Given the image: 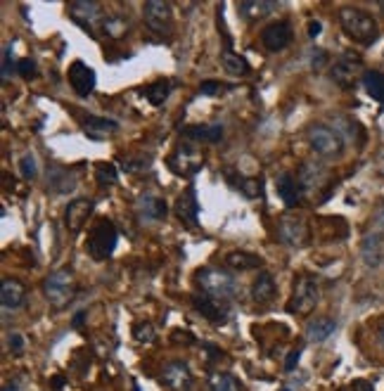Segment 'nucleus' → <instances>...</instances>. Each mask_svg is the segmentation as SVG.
Masks as SVG:
<instances>
[{"label": "nucleus", "mask_w": 384, "mask_h": 391, "mask_svg": "<svg viewBox=\"0 0 384 391\" xmlns=\"http://www.w3.org/2000/svg\"><path fill=\"white\" fill-rule=\"evenodd\" d=\"M340 24H342L344 34H347L354 43L363 45V48L373 45L377 38H380V26H377V19L366 10L342 8L340 10Z\"/></svg>", "instance_id": "nucleus-1"}, {"label": "nucleus", "mask_w": 384, "mask_h": 391, "mask_svg": "<svg viewBox=\"0 0 384 391\" xmlns=\"http://www.w3.org/2000/svg\"><path fill=\"white\" fill-rule=\"evenodd\" d=\"M194 283H197V287L202 290V294L223 299V302L235 297V292H237L235 275L225 268H216V266H206V268L194 273Z\"/></svg>", "instance_id": "nucleus-2"}, {"label": "nucleus", "mask_w": 384, "mask_h": 391, "mask_svg": "<svg viewBox=\"0 0 384 391\" xmlns=\"http://www.w3.org/2000/svg\"><path fill=\"white\" fill-rule=\"evenodd\" d=\"M116 240H119L116 225L112 223V221L100 218L88 230V240H86L88 256L95 259V261H107L114 254V249H116Z\"/></svg>", "instance_id": "nucleus-3"}, {"label": "nucleus", "mask_w": 384, "mask_h": 391, "mask_svg": "<svg viewBox=\"0 0 384 391\" xmlns=\"http://www.w3.org/2000/svg\"><path fill=\"white\" fill-rule=\"evenodd\" d=\"M43 294L48 299L50 306L55 309H64L69 306V302L76 294V283H74V273L67 268L53 271L43 283Z\"/></svg>", "instance_id": "nucleus-4"}, {"label": "nucleus", "mask_w": 384, "mask_h": 391, "mask_svg": "<svg viewBox=\"0 0 384 391\" xmlns=\"http://www.w3.org/2000/svg\"><path fill=\"white\" fill-rule=\"evenodd\" d=\"M318 297H321V292H318V280L314 275L302 273V275L295 278V287H292V299L287 304V311L297 313V316H309V313L316 309Z\"/></svg>", "instance_id": "nucleus-5"}, {"label": "nucleus", "mask_w": 384, "mask_h": 391, "mask_svg": "<svg viewBox=\"0 0 384 391\" xmlns=\"http://www.w3.org/2000/svg\"><path fill=\"white\" fill-rule=\"evenodd\" d=\"M309 145L323 159H337L344 152L342 135L335 128L325 126V123H316V126L309 128Z\"/></svg>", "instance_id": "nucleus-6"}, {"label": "nucleus", "mask_w": 384, "mask_h": 391, "mask_svg": "<svg viewBox=\"0 0 384 391\" xmlns=\"http://www.w3.org/2000/svg\"><path fill=\"white\" fill-rule=\"evenodd\" d=\"M366 76L363 74V62L361 57L351 55V52H344V55L330 67V78L344 90L356 88V83Z\"/></svg>", "instance_id": "nucleus-7"}, {"label": "nucleus", "mask_w": 384, "mask_h": 391, "mask_svg": "<svg viewBox=\"0 0 384 391\" xmlns=\"http://www.w3.org/2000/svg\"><path fill=\"white\" fill-rule=\"evenodd\" d=\"M278 240L285 247H292V249H302V247L309 244L311 240V230L309 225L304 223V218L299 216H283L278 221Z\"/></svg>", "instance_id": "nucleus-8"}, {"label": "nucleus", "mask_w": 384, "mask_h": 391, "mask_svg": "<svg viewBox=\"0 0 384 391\" xmlns=\"http://www.w3.org/2000/svg\"><path fill=\"white\" fill-rule=\"evenodd\" d=\"M69 15L83 31H88L90 36H95L97 29L105 22L102 5L93 3V0H76V3H69Z\"/></svg>", "instance_id": "nucleus-9"}, {"label": "nucleus", "mask_w": 384, "mask_h": 391, "mask_svg": "<svg viewBox=\"0 0 384 391\" xmlns=\"http://www.w3.org/2000/svg\"><path fill=\"white\" fill-rule=\"evenodd\" d=\"M142 15H145V24L152 34H171V24H173V12L171 3L166 0H147L142 5Z\"/></svg>", "instance_id": "nucleus-10"}, {"label": "nucleus", "mask_w": 384, "mask_h": 391, "mask_svg": "<svg viewBox=\"0 0 384 391\" xmlns=\"http://www.w3.org/2000/svg\"><path fill=\"white\" fill-rule=\"evenodd\" d=\"M202 164H204V154L192 145L175 147V152L171 154V159H168L171 171L178 175H194L202 168Z\"/></svg>", "instance_id": "nucleus-11"}, {"label": "nucleus", "mask_w": 384, "mask_h": 391, "mask_svg": "<svg viewBox=\"0 0 384 391\" xmlns=\"http://www.w3.org/2000/svg\"><path fill=\"white\" fill-rule=\"evenodd\" d=\"M95 83H97L95 71L90 69L86 62H81V60L71 62V67H69V86L74 88L76 95L88 97L95 90Z\"/></svg>", "instance_id": "nucleus-12"}, {"label": "nucleus", "mask_w": 384, "mask_h": 391, "mask_svg": "<svg viewBox=\"0 0 384 391\" xmlns=\"http://www.w3.org/2000/svg\"><path fill=\"white\" fill-rule=\"evenodd\" d=\"M295 38V31H292L290 22H273L261 31V43L266 50L271 52H280L285 50Z\"/></svg>", "instance_id": "nucleus-13"}, {"label": "nucleus", "mask_w": 384, "mask_h": 391, "mask_svg": "<svg viewBox=\"0 0 384 391\" xmlns=\"http://www.w3.org/2000/svg\"><path fill=\"white\" fill-rule=\"evenodd\" d=\"M161 384L173 391H187L192 387V373L183 361H171L161 370Z\"/></svg>", "instance_id": "nucleus-14"}, {"label": "nucleus", "mask_w": 384, "mask_h": 391, "mask_svg": "<svg viewBox=\"0 0 384 391\" xmlns=\"http://www.w3.org/2000/svg\"><path fill=\"white\" fill-rule=\"evenodd\" d=\"M192 306L206 318V321H211L216 325L225 323L228 316H230V306H228V302H223V299H213V297H206V294H194Z\"/></svg>", "instance_id": "nucleus-15"}, {"label": "nucleus", "mask_w": 384, "mask_h": 391, "mask_svg": "<svg viewBox=\"0 0 384 391\" xmlns=\"http://www.w3.org/2000/svg\"><path fill=\"white\" fill-rule=\"evenodd\" d=\"M93 209H95L93 199H86V197L74 199L67 206V211H64V223H67V228L71 232H81L83 225L88 223L90 213H93Z\"/></svg>", "instance_id": "nucleus-16"}, {"label": "nucleus", "mask_w": 384, "mask_h": 391, "mask_svg": "<svg viewBox=\"0 0 384 391\" xmlns=\"http://www.w3.org/2000/svg\"><path fill=\"white\" fill-rule=\"evenodd\" d=\"M297 180H299V185L304 187V192L321 190L325 182H328V168L323 164H318V161H304V164L299 166Z\"/></svg>", "instance_id": "nucleus-17"}, {"label": "nucleus", "mask_w": 384, "mask_h": 391, "mask_svg": "<svg viewBox=\"0 0 384 391\" xmlns=\"http://www.w3.org/2000/svg\"><path fill=\"white\" fill-rule=\"evenodd\" d=\"M0 302H3L5 311L22 309L24 302H27V287L15 278H5L3 285H0Z\"/></svg>", "instance_id": "nucleus-18"}, {"label": "nucleus", "mask_w": 384, "mask_h": 391, "mask_svg": "<svg viewBox=\"0 0 384 391\" xmlns=\"http://www.w3.org/2000/svg\"><path fill=\"white\" fill-rule=\"evenodd\" d=\"M175 216L183 221L185 225L194 228L197 225V218H199V201H197V192H194V187H187V190L180 194L178 199H175Z\"/></svg>", "instance_id": "nucleus-19"}, {"label": "nucleus", "mask_w": 384, "mask_h": 391, "mask_svg": "<svg viewBox=\"0 0 384 391\" xmlns=\"http://www.w3.org/2000/svg\"><path fill=\"white\" fill-rule=\"evenodd\" d=\"M275 185H278L280 199H283L290 209H295V206L302 204V199H304V187L299 185V180L295 178V175L280 173L278 180H275Z\"/></svg>", "instance_id": "nucleus-20"}, {"label": "nucleus", "mask_w": 384, "mask_h": 391, "mask_svg": "<svg viewBox=\"0 0 384 391\" xmlns=\"http://www.w3.org/2000/svg\"><path fill=\"white\" fill-rule=\"evenodd\" d=\"M180 133L185 135L187 140L194 142H206V145H213V142L223 140V126H209V123H194V126H183Z\"/></svg>", "instance_id": "nucleus-21"}, {"label": "nucleus", "mask_w": 384, "mask_h": 391, "mask_svg": "<svg viewBox=\"0 0 384 391\" xmlns=\"http://www.w3.org/2000/svg\"><path fill=\"white\" fill-rule=\"evenodd\" d=\"M361 256L370 268H377V266L382 263V259H384V235L382 232H370L363 237Z\"/></svg>", "instance_id": "nucleus-22"}, {"label": "nucleus", "mask_w": 384, "mask_h": 391, "mask_svg": "<svg viewBox=\"0 0 384 391\" xmlns=\"http://www.w3.org/2000/svg\"><path fill=\"white\" fill-rule=\"evenodd\" d=\"M138 213L142 221H164L168 213V206L157 194H142L138 199Z\"/></svg>", "instance_id": "nucleus-23"}, {"label": "nucleus", "mask_w": 384, "mask_h": 391, "mask_svg": "<svg viewBox=\"0 0 384 391\" xmlns=\"http://www.w3.org/2000/svg\"><path fill=\"white\" fill-rule=\"evenodd\" d=\"M278 294V285L268 271H261L252 285V299L256 304H271Z\"/></svg>", "instance_id": "nucleus-24"}, {"label": "nucleus", "mask_w": 384, "mask_h": 391, "mask_svg": "<svg viewBox=\"0 0 384 391\" xmlns=\"http://www.w3.org/2000/svg\"><path fill=\"white\" fill-rule=\"evenodd\" d=\"M278 10H280V3H271V0H242V3L237 5V12L247 19V22L268 17Z\"/></svg>", "instance_id": "nucleus-25"}, {"label": "nucleus", "mask_w": 384, "mask_h": 391, "mask_svg": "<svg viewBox=\"0 0 384 391\" xmlns=\"http://www.w3.org/2000/svg\"><path fill=\"white\" fill-rule=\"evenodd\" d=\"M225 266L233 271H240V273H247V271H254V268H261L264 261L256 256V254H249V252H230L225 256Z\"/></svg>", "instance_id": "nucleus-26"}, {"label": "nucleus", "mask_w": 384, "mask_h": 391, "mask_svg": "<svg viewBox=\"0 0 384 391\" xmlns=\"http://www.w3.org/2000/svg\"><path fill=\"white\" fill-rule=\"evenodd\" d=\"M83 128H86V135H90V138H105V135H112L119 130V123L114 119H105V116H88L83 121Z\"/></svg>", "instance_id": "nucleus-27"}, {"label": "nucleus", "mask_w": 384, "mask_h": 391, "mask_svg": "<svg viewBox=\"0 0 384 391\" xmlns=\"http://www.w3.org/2000/svg\"><path fill=\"white\" fill-rule=\"evenodd\" d=\"M335 330H337V323L332 318H316V321H309V325H306V339L321 344L325 339H330Z\"/></svg>", "instance_id": "nucleus-28"}, {"label": "nucleus", "mask_w": 384, "mask_h": 391, "mask_svg": "<svg viewBox=\"0 0 384 391\" xmlns=\"http://www.w3.org/2000/svg\"><path fill=\"white\" fill-rule=\"evenodd\" d=\"M48 185L53 187L55 192H71V190H76V178H74V173H69L67 168H60V166H53L48 171Z\"/></svg>", "instance_id": "nucleus-29"}, {"label": "nucleus", "mask_w": 384, "mask_h": 391, "mask_svg": "<svg viewBox=\"0 0 384 391\" xmlns=\"http://www.w3.org/2000/svg\"><path fill=\"white\" fill-rule=\"evenodd\" d=\"M221 62H223V69L233 76L249 74V62H247L242 55H237L233 48H225L223 52H221Z\"/></svg>", "instance_id": "nucleus-30"}, {"label": "nucleus", "mask_w": 384, "mask_h": 391, "mask_svg": "<svg viewBox=\"0 0 384 391\" xmlns=\"http://www.w3.org/2000/svg\"><path fill=\"white\" fill-rule=\"evenodd\" d=\"M335 130L342 135V140H344V135H349V140L354 142V145H363V140H366V133H363L361 123L351 121V119H347V116H337Z\"/></svg>", "instance_id": "nucleus-31"}, {"label": "nucleus", "mask_w": 384, "mask_h": 391, "mask_svg": "<svg viewBox=\"0 0 384 391\" xmlns=\"http://www.w3.org/2000/svg\"><path fill=\"white\" fill-rule=\"evenodd\" d=\"M171 88L173 83L166 81V78H159V81L149 83V86L145 88V97L149 104H154V107H159V104H164L168 100V95H171Z\"/></svg>", "instance_id": "nucleus-32"}, {"label": "nucleus", "mask_w": 384, "mask_h": 391, "mask_svg": "<svg viewBox=\"0 0 384 391\" xmlns=\"http://www.w3.org/2000/svg\"><path fill=\"white\" fill-rule=\"evenodd\" d=\"M363 86H366V93L373 97L375 102L384 104V74L382 71H366Z\"/></svg>", "instance_id": "nucleus-33"}, {"label": "nucleus", "mask_w": 384, "mask_h": 391, "mask_svg": "<svg viewBox=\"0 0 384 391\" xmlns=\"http://www.w3.org/2000/svg\"><path fill=\"white\" fill-rule=\"evenodd\" d=\"M102 31L109 36V38H123L128 31V17L123 15H109L105 17V22H102Z\"/></svg>", "instance_id": "nucleus-34"}, {"label": "nucleus", "mask_w": 384, "mask_h": 391, "mask_svg": "<svg viewBox=\"0 0 384 391\" xmlns=\"http://www.w3.org/2000/svg\"><path fill=\"white\" fill-rule=\"evenodd\" d=\"M209 389L211 391H242L240 382L228 373H216L209 377Z\"/></svg>", "instance_id": "nucleus-35"}, {"label": "nucleus", "mask_w": 384, "mask_h": 391, "mask_svg": "<svg viewBox=\"0 0 384 391\" xmlns=\"http://www.w3.org/2000/svg\"><path fill=\"white\" fill-rule=\"evenodd\" d=\"M95 180L100 182V185H114V182L119 180V171H116L114 164H97Z\"/></svg>", "instance_id": "nucleus-36"}, {"label": "nucleus", "mask_w": 384, "mask_h": 391, "mask_svg": "<svg viewBox=\"0 0 384 391\" xmlns=\"http://www.w3.org/2000/svg\"><path fill=\"white\" fill-rule=\"evenodd\" d=\"M154 337H157V332H154V325H152V323L142 321V323H138V325L133 328V339H135V342H140V344H152Z\"/></svg>", "instance_id": "nucleus-37"}, {"label": "nucleus", "mask_w": 384, "mask_h": 391, "mask_svg": "<svg viewBox=\"0 0 384 391\" xmlns=\"http://www.w3.org/2000/svg\"><path fill=\"white\" fill-rule=\"evenodd\" d=\"M235 185L244 197H259L261 194V180L259 178H240Z\"/></svg>", "instance_id": "nucleus-38"}, {"label": "nucleus", "mask_w": 384, "mask_h": 391, "mask_svg": "<svg viewBox=\"0 0 384 391\" xmlns=\"http://www.w3.org/2000/svg\"><path fill=\"white\" fill-rule=\"evenodd\" d=\"M19 171H22V178L34 180L38 175V164H36V156L34 154H24L19 159Z\"/></svg>", "instance_id": "nucleus-39"}, {"label": "nucleus", "mask_w": 384, "mask_h": 391, "mask_svg": "<svg viewBox=\"0 0 384 391\" xmlns=\"http://www.w3.org/2000/svg\"><path fill=\"white\" fill-rule=\"evenodd\" d=\"M12 69H15V50H12V43H8L3 48V69H0L3 81H8V78L12 76Z\"/></svg>", "instance_id": "nucleus-40"}, {"label": "nucleus", "mask_w": 384, "mask_h": 391, "mask_svg": "<svg viewBox=\"0 0 384 391\" xmlns=\"http://www.w3.org/2000/svg\"><path fill=\"white\" fill-rule=\"evenodd\" d=\"M149 161H152V156H149V154L123 156V166H126V171H140V168L149 166Z\"/></svg>", "instance_id": "nucleus-41"}, {"label": "nucleus", "mask_w": 384, "mask_h": 391, "mask_svg": "<svg viewBox=\"0 0 384 391\" xmlns=\"http://www.w3.org/2000/svg\"><path fill=\"white\" fill-rule=\"evenodd\" d=\"M223 90H228V86L225 83H221V81H202V86H199V93L206 95V97L221 95Z\"/></svg>", "instance_id": "nucleus-42"}, {"label": "nucleus", "mask_w": 384, "mask_h": 391, "mask_svg": "<svg viewBox=\"0 0 384 391\" xmlns=\"http://www.w3.org/2000/svg\"><path fill=\"white\" fill-rule=\"evenodd\" d=\"M17 74L22 76V78H34L36 76V64H34V60H22L17 64Z\"/></svg>", "instance_id": "nucleus-43"}, {"label": "nucleus", "mask_w": 384, "mask_h": 391, "mask_svg": "<svg viewBox=\"0 0 384 391\" xmlns=\"http://www.w3.org/2000/svg\"><path fill=\"white\" fill-rule=\"evenodd\" d=\"M8 347L12 354H22L24 351V337L19 335V332H12V335L8 337Z\"/></svg>", "instance_id": "nucleus-44"}, {"label": "nucleus", "mask_w": 384, "mask_h": 391, "mask_svg": "<svg viewBox=\"0 0 384 391\" xmlns=\"http://www.w3.org/2000/svg\"><path fill=\"white\" fill-rule=\"evenodd\" d=\"M311 55H314L311 57V67H314L316 71H321L325 64H328V52L325 50H314Z\"/></svg>", "instance_id": "nucleus-45"}, {"label": "nucleus", "mask_w": 384, "mask_h": 391, "mask_svg": "<svg viewBox=\"0 0 384 391\" xmlns=\"http://www.w3.org/2000/svg\"><path fill=\"white\" fill-rule=\"evenodd\" d=\"M299 356H302V349H295V351H290L287 361H285V370H287V373H292V370L297 368V363H299Z\"/></svg>", "instance_id": "nucleus-46"}, {"label": "nucleus", "mask_w": 384, "mask_h": 391, "mask_svg": "<svg viewBox=\"0 0 384 391\" xmlns=\"http://www.w3.org/2000/svg\"><path fill=\"white\" fill-rule=\"evenodd\" d=\"M351 391H375V389H373V384L366 380H356L354 384H351Z\"/></svg>", "instance_id": "nucleus-47"}, {"label": "nucleus", "mask_w": 384, "mask_h": 391, "mask_svg": "<svg viewBox=\"0 0 384 391\" xmlns=\"http://www.w3.org/2000/svg\"><path fill=\"white\" fill-rule=\"evenodd\" d=\"M323 31V24L321 22H309V36L311 38H316L318 34Z\"/></svg>", "instance_id": "nucleus-48"}, {"label": "nucleus", "mask_w": 384, "mask_h": 391, "mask_svg": "<svg viewBox=\"0 0 384 391\" xmlns=\"http://www.w3.org/2000/svg\"><path fill=\"white\" fill-rule=\"evenodd\" d=\"M83 318H86V311H79V313H76V316H74V323H71V325H74V330H81V328H83Z\"/></svg>", "instance_id": "nucleus-49"}, {"label": "nucleus", "mask_w": 384, "mask_h": 391, "mask_svg": "<svg viewBox=\"0 0 384 391\" xmlns=\"http://www.w3.org/2000/svg\"><path fill=\"white\" fill-rule=\"evenodd\" d=\"M62 384H64V377H60V375H57V377H55V382H53V387H55V389H60Z\"/></svg>", "instance_id": "nucleus-50"}, {"label": "nucleus", "mask_w": 384, "mask_h": 391, "mask_svg": "<svg viewBox=\"0 0 384 391\" xmlns=\"http://www.w3.org/2000/svg\"><path fill=\"white\" fill-rule=\"evenodd\" d=\"M3 391H17V384H8V387H5Z\"/></svg>", "instance_id": "nucleus-51"}, {"label": "nucleus", "mask_w": 384, "mask_h": 391, "mask_svg": "<svg viewBox=\"0 0 384 391\" xmlns=\"http://www.w3.org/2000/svg\"><path fill=\"white\" fill-rule=\"evenodd\" d=\"M380 339H382V347H384V323H382V328H380Z\"/></svg>", "instance_id": "nucleus-52"}, {"label": "nucleus", "mask_w": 384, "mask_h": 391, "mask_svg": "<svg viewBox=\"0 0 384 391\" xmlns=\"http://www.w3.org/2000/svg\"><path fill=\"white\" fill-rule=\"evenodd\" d=\"M382 173H384V164H382Z\"/></svg>", "instance_id": "nucleus-53"}, {"label": "nucleus", "mask_w": 384, "mask_h": 391, "mask_svg": "<svg viewBox=\"0 0 384 391\" xmlns=\"http://www.w3.org/2000/svg\"><path fill=\"white\" fill-rule=\"evenodd\" d=\"M283 391H290V389H283Z\"/></svg>", "instance_id": "nucleus-54"}]
</instances>
